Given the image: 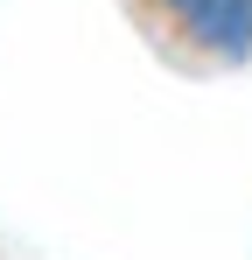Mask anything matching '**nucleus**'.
Wrapping results in <instances>:
<instances>
[{"mask_svg": "<svg viewBox=\"0 0 252 260\" xmlns=\"http://www.w3.org/2000/svg\"><path fill=\"white\" fill-rule=\"evenodd\" d=\"M140 43L182 78L252 71V0H126Z\"/></svg>", "mask_w": 252, "mask_h": 260, "instance_id": "obj_1", "label": "nucleus"}]
</instances>
